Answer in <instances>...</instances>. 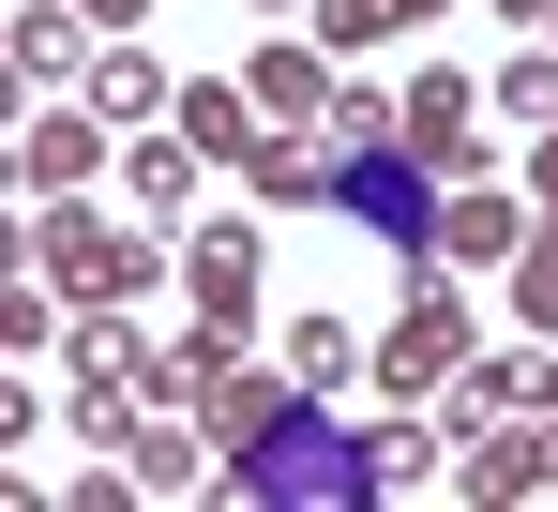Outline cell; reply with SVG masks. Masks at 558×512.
Segmentation results:
<instances>
[{
  "label": "cell",
  "instance_id": "cell-1",
  "mask_svg": "<svg viewBox=\"0 0 558 512\" xmlns=\"http://www.w3.org/2000/svg\"><path fill=\"white\" fill-rule=\"evenodd\" d=\"M227 498H257V512H287V498H392V437L363 452V437L317 423V392H302L257 452H227Z\"/></svg>",
  "mask_w": 558,
  "mask_h": 512
},
{
  "label": "cell",
  "instance_id": "cell-2",
  "mask_svg": "<svg viewBox=\"0 0 558 512\" xmlns=\"http://www.w3.org/2000/svg\"><path fill=\"white\" fill-rule=\"evenodd\" d=\"M15 256H31L76 317H106V302H136V287H151V227H121V211H92V196H46Z\"/></svg>",
  "mask_w": 558,
  "mask_h": 512
},
{
  "label": "cell",
  "instance_id": "cell-3",
  "mask_svg": "<svg viewBox=\"0 0 558 512\" xmlns=\"http://www.w3.org/2000/svg\"><path fill=\"white\" fill-rule=\"evenodd\" d=\"M363 377H377V392H392V407H423V392H453V377H468V302H453V287H438V271H423V287H408L392 317H377V346H363Z\"/></svg>",
  "mask_w": 558,
  "mask_h": 512
},
{
  "label": "cell",
  "instance_id": "cell-4",
  "mask_svg": "<svg viewBox=\"0 0 558 512\" xmlns=\"http://www.w3.org/2000/svg\"><path fill=\"white\" fill-rule=\"evenodd\" d=\"M257 287H272V242H257V211H211V227L182 242V302H196V332H227V346H242Z\"/></svg>",
  "mask_w": 558,
  "mask_h": 512
},
{
  "label": "cell",
  "instance_id": "cell-5",
  "mask_svg": "<svg viewBox=\"0 0 558 512\" xmlns=\"http://www.w3.org/2000/svg\"><path fill=\"white\" fill-rule=\"evenodd\" d=\"M513 407H558V346H544V332H529V346H498V362L468 346V377H453V392H438V423H453V437H483V423H513Z\"/></svg>",
  "mask_w": 558,
  "mask_h": 512
},
{
  "label": "cell",
  "instance_id": "cell-6",
  "mask_svg": "<svg viewBox=\"0 0 558 512\" xmlns=\"http://www.w3.org/2000/svg\"><path fill=\"white\" fill-rule=\"evenodd\" d=\"M453 498H558V407L483 423V437H468V467H453Z\"/></svg>",
  "mask_w": 558,
  "mask_h": 512
},
{
  "label": "cell",
  "instance_id": "cell-7",
  "mask_svg": "<svg viewBox=\"0 0 558 512\" xmlns=\"http://www.w3.org/2000/svg\"><path fill=\"white\" fill-rule=\"evenodd\" d=\"M106 136H121L106 106H46V121L15 136V181H31V196H76V181H106Z\"/></svg>",
  "mask_w": 558,
  "mask_h": 512
},
{
  "label": "cell",
  "instance_id": "cell-8",
  "mask_svg": "<svg viewBox=\"0 0 558 512\" xmlns=\"http://www.w3.org/2000/svg\"><path fill=\"white\" fill-rule=\"evenodd\" d=\"M392 106H408V151H423L438 181H468V167H483V106H468V76H438V61H423Z\"/></svg>",
  "mask_w": 558,
  "mask_h": 512
},
{
  "label": "cell",
  "instance_id": "cell-9",
  "mask_svg": "<svg viewBox=\"0 0 558 512\" xmlns=\"http://www.w3.org/2000/svg\"><path fill=\"white\" fill-rule=\"evenodd\" d=\"M287 407H302V377H287V362H211V392H196V423L227 437V452H257Z\"/></svg>",
  "mask_w": 558,
  "mask_h": 512
},
{
  "label": "cell",
  "instance_id": "cell-10",
  "mask_svg": "<svg viewBox=\"0 0 558 512\" xmlns=\"http://www.w3.org/2000/svg\"><path fill=\"white\" fill-rule=\"evenodd\" d=\"M92 106L121 121V136H151V121H182V76H167L151 46H121V31H106V46H92Z\"/></svg>",
  "mask_w": 558,
  "mask_h": 512
},
{
  "label": "cell",
  "instance_id": "cell-11",
  "mask_svg": "<svg viewBox=\"0 0 558 512\" xmlns=\"http://www.w3.org/2000/svg\"><path fill=\"white\" fill-rule=\"evenodd\" d=\"M182 136H196V151H211V167H242V151L272 136V106H257V90H242V76H182Z\"/></svg>",
  "mask_w": 558,
  "mask_h": 512
},
{
  "label": "cell",
  "instance_id": "cell-12",
  "mask_svg": "<svg viewBox=\"0 0 558 512\" xmlns=\"http://www.w3.org/2000/svg\"><path fill=\"white\" fill-rule=\"evenodd\" d=\"M242 90H257L272 121H317V106H332V46H302V31H272V46L242 61Z\"/></svg>",
  "mask_w": 558,
  "mask_h": 512
},
{
  "label": "cell",
  "instance_id": "cell-13",
  "mask_svg": "<svg viewBox=\"0 0 558 512\" xmlns=\"http://www.w3.org/2000/svg\"><path fill=\"white\" fill-rule=\"evenodd\" d=\"M513 242H529V211H513V196H498V181L468 167L453 196H438V256H513Z\"/></svg>",
  "mask_w": 558,
  "mask_h": 512
},
{
  "label": "cell",
  "instance_id": "cell-14",
  "mask_svg": "<svg viewBox=\"0 0 558 512\" xmlns=\"http://www.w3.org/2000/svg\"><path fill=\"white\" fill-rule=\"evenodd\" d=\"M196 167H211V151H196L182 121H151V136H136V151H121V196H151V211H167V227H182V196H196Z\"/></svg>",
  "mask_w": 558,
  "mask_h": 512
},
{
  "label": "cell",
  "instance_id": "cell-15",
  "mask_svg": "<svg viewBox=\"0 0 558 512\" xmlns=\"http://www.w3.org/2000/svg\"><path fill=\"white\" fill-rule=\"evenodd\" d=\"M392 31H438V0H317V46H332V61H363Z\"/></svg>",
  "mask_w": 558,
  "mask_h": 512
},
{
  "label": "cell",
  "instance_id": "cell-16",
  "mask_svg": "<svg viewBox=\"0 0 558 512\" xmlns=\"http://www.w3.org/2000/svg\"><path fill=\"white\" fill-rule=\"evenodd\" d=\"M76 31H92L76 0H15V76H92V61H76Z\"/></svg>",
  "mask_w": 558,
  "mask_h": 512
},
{
  "label": "cell",
  "instance_id": "cell-17",
  "mask_svg": "<svg viewBox=\"0 0 558 512\" xmlns=\"http://www.w3.org/2000/svg\"><path fill=\"white\" fill-rule=\"evenodd\" d=\"M498 121H558V31H544V46H513V61H498Z\"/></svg>",
  "mask_w": 558,
  "mask_h": 512
},
{
  "label": "cell",
  "instance_id": "cell-18",
  "mask_svg": "<svg viewBox=\"0 0 558 512\" xmlns=\"http://www.w3.org/2000/svg\"><path fill=\"white\" fill-rule=\"evenodd\" d=\"M513 317H529V332H558V211L513 242Z\"/></svg>",
  "mask_w": 558,
  "mask_h": 512
},
{
  "label": "cell",
  "instance_id": "cell-19",
  "mask_svg": "<svg viewBox=\"0 0 558 512\" xmlns=\"http://www.w3.org/2000/svg\"><path fill=\"white\" fill-rule=\"evenodd\" d=\"M287 377H302V392H348V377H363V346L332 332V317H302V332H287Z\"/></svg>",
  "mask_w": 558,
  "mask_h": 512
},
{
  "label": "cell",
  "instance_id": "cell-20",
  "mask_svg": "<svg viewBox=\"0 0 558 512\" xmlns=\"http://www.w3.org/2000/svg\"><path fill=\"white\" fill-rule=\"evenodd\" d=\"M529 196L558 211V121H529Z\"/></svg>",
  "mask_w": 558,
  "mask_h": 512
},
{
  "label": "cell",
  "instance_id": "cell-21",
  "mask_svg": "<svg viewBox=\"0 0 558 512\" xmlns=\"http://www.w3.org/2000/svg\"><path fill=\"white\" fill-rule=\"evenodd\" d=\"M76 15H92V31H136V15H151V0H76Z\"/></svg>",
  "mask_w": 558,
  "mask_h": 512
},
{
  "label": "cell",
  "instance_id": "cell-22",
  "mask_svg": "<svg viewBox=\"0 0 558 512\" xmlns=\"http://www.w3.org/2000/svg\"><path fill=\"white\" fill-rule=\"evenodd\" d=\"M498 15H529V31H544V15H558V0H498Z\"/></svg>",
  "mask_w": 558,
  "mask_h": 512
},
{
  "label": "cell",
  "instance_id": "cell-23",
  "mask_svg": "<svg viewBox=\"0 0 558 512\" xmlns=\"http://www.w3.org/2000/svg\"><path fill=\"white\" fill-rule=\"evenodd\" d=\"M257 15H302V0H257Z\"/></svg>",
  "mask_w": 558,
  "mask_h": 512
},
{
  "label": "cell",
  "instance_id": "cell-24",
  "mask_svg": "<svg viewBox=\"0 0 558 512\" xmlns=\"http://www.w3.org/2000/svg\"><path fill=\"white\" fill-rule=\"evenodd\" d=\"M544 31H558V15H544Z\"/></svg>",
  "mask_w": 558,
  "mask_h": 512
}]
</instances>
